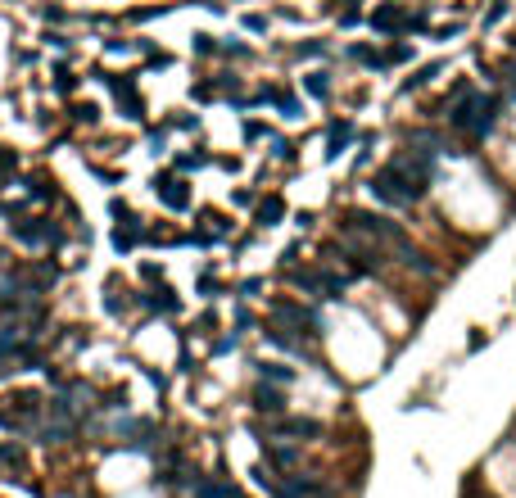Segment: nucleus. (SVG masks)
Segmentation results:
<instances>
[{
	"label": "nucleus",
	"mask_w": 516,
	"mask_h": 498,
	"mask_svg": "<svg viewBox=\"0 0 516 498\" xmlns=\"http://www.w3.org/2000/svg\"><path fill=\"white\" fill-rule=\"evenodd\" d=\"M263 376H272V381H290V367H281V363H267V367H263Z\"/></svg>",
	"instance_id": "obj_10"
},
{
	"label": "nucleus",
	"mask_w": 516,
	"mask_h": 498,
	"mask_svg": "<svg viewBox=\"0 0 516 498\" xmlns=\"http://www.w3.org/2000/svg\"><path fill=\"white\" fill-rule=\"evenodd\" d=\"M426 186H430V154L426 149H416V154H399V159H389L385 168L372 177V191L380 204H412V199H421L426 195Z\"/></svg>",
	"instance_id": "obj_1"
},
{
	"label": "nucleus",
	"mask_w": 516,
	"mask_h": 498,
	"mask_svg": "<svg viewBox=\"0 0 516 498\" xmlns=\"http://www.w3.org/2000/svg\"><path fill=\"white\" fill-rule=\"evenodd\" d=\"M286 213V204L281 199H263V208H258V218H263V227H276V218Z\"/></svg>",
	"instance_id": "obj_8"
},
{
	"label": "nucleus",
	"mask_w": 516,
	"mask_h": 498,
	"mask_svg": "<svg viewBox=\"0 0 516 498\" xmlns=\"http://www.w3.org/2000/svg\"><path fill=\"white\" fill-rule=\"evenodd\" d=\"M349 141H353V122H330V149H326V154L335 159Z\"/></svg>",
	"instance_id": "obj_6"
},
{
	"label": "nucleus",
	"mask_w": 516,
	"mask_h": 498,
	"mask_svg": "<svg viewBox=\"0 0 516 498\" xmlns=\"http://www.w3.org/2000/svg\"><path fill=\"white\" fill-rule=\"evenodd\" d=\"M435 73H439V64H426V68H416V78H408V82H403V91H412V86H426L430 78H435Z\"/></svg>",
	"instance_id": "obj_9"
},
{
	"label": "nucleus",
	"mask_w": 516,
	"mask_h": 498,
	"mask_svg": "<svg viewBox=\"0 0 516 498\" xmlns=\"http://www.w3.org/2000/svg\"><path fill=\"white\" fill-rule=\"evenodd\" d=\"M290 281L322 299H340V290H344V277H335V272H290Z\"/></svg>",
	"instance_id": "obj_4"
},
{
	"label": "nucleus",
	"mask_w": 516,
	"mask_h": 498,
	"mask_svg": "<svg viewBox=\"0 0 516 498\" xmlns=\"http://www.w3.org/2000/svg\"><path fill=\"white\" fill-rule=\"evenodd\" d=\"M494 114H498V100L485 95V91H471V95H462L458 105L448 109V122L458 132H466L471 141H485L489 127H494Z\"/></svg>",
	"instance_id": "obj_2"
},
{
	"label": "nucleus",
	"mask_w": 516,
	"mask_h": 498,
	"mask_svg": "<svg viewBox=\"0 0 516 498\" xmlns=\"http://www.w3.org/2000/svg\"><path fill=\"white\" fill-rule=\"evenodd\" d=\"M163 204H168V208H186V204H190L186 181H163Z\"/></svg>",
	"instance_id": "obj_5"
},
{
	"label": "nucleus",
	"mask_w": 516,
	"mask_h": 498,
	"mask_svg": "<svg viewBox=\"0 0 516 498\" xmlns=\"http://www.w3.org/2000/svg\"><path fill=\"white\" fill-rule=\"evenodd\" d=\"M303 86H308V95H313V100H326V95H330L326 73H308V78H303Z\"/></svg>",
	"instance_id": "obj_7"
},
{
	"label": "nucleus",
	"mask_w": 516,
	"mask_h": 498,
	"mask_svg": "<svg viewBox=\"0 0 516 498\" xmlns=\"http://www.w3.org/2000/svg\"><path fill=\"white\" fill-rule=\"evenodd\" d=\"M372 28H376V32H421V28H426V18H412V14H403L399 5H376V14H372Z\"/></svg>",
	"instance_id": "obj_3"
}]
</instances>
